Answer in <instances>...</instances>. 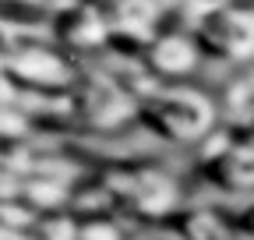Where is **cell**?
<instances>
[{
    "label": "cell",
    "mask_w": 254,
    "mask_h": 240,
    "mask_svg": "<svg viewBox=\"0 0 254 240\" xmlns=\"http://www.w3.org/2000/svg\"><path fill=\"white\" fill-rule=\"evenodd\" d=\"M50 39L71 57H92L113 50V32L103 0H57L46 11Z\"/></svg>",
    "instance_id": "obj_7"
},
{
    "label": "cell",
    "mask_w": 254,
    "mask_h": 240,
    "mask_svg": "<svg viewBox=\"0 0 254 240\" xmlns=\"http://www.w3.org/2000/svg\"><path fill=\"white\" fill-rule=\"evenodd\" d=\"M110 32H113V50H131L145 53V46L163 32L166 25V4L163 0H103Z\"/></svg>",
    "instance_id": "obj_9"
},
{
    "label": "cell",
    "mask_w": 254,
    "mask_h": 240,
    "mask_svg": "<svg viewBox=\"0 0 254 240\" xmlns=\"http://www.w3.org/2000/svg\"><path fill=\"white\" fill-rule=\"evenodd\" d=\"M198 7H226V4H240V0H194Z\"/></svg>",
    "instance_id": "obj_13"
},
{
    "label": "cell",
    "mask_w": 254,
    "mask_h": 240,
    "mask_svg": "<svg viewBox=\"0 0 254 240\" xmlns=\"http://www.w3.org/2000/svg\"><path fill=\"white\" fill-rule=\"evenodd\" d=\"M251 4H254V0H251Z\"/></svg>",
    "instance_id": "obj_15"
},
{
    "label": "cell",
    "mask_w": 254,
    "mask_h": 240,
    "mask_svg": "<svg viewBox=\"0 0 254 240\" xmlns=\"http://www.w3.org/2000/svg\"><path fill=\"white\" fill-rule=\"evenodd\" d=\"M113 180V191L124 212H131L134 219L159 226V223H173L180 212V184L177 177L155 163H138L127 170H106Z\"/></svg>",
    "instance_id": "obj_4"
},
{
    "label": "cell",
    "mask_w": 254,
    "mask_h": 240,
    "mask_svg": "<svg viewBox=\"0 0 254 240\" xmlns=\"http://www.w3.org/2000/svg\"><path fill=\"white\" fill-rule=\"evenodd\" d=\"M198 156V170L222 194H251L254 198V134L251 131H215Z\"/></svg>",
    "instance_id": "obj_6"
},
{
    "label": "cell",
    "mask_w": 254,
    "mask_h": 240,
    "mask_svg": "<svg viewBox=\"0 0 254 240\" xmlns=\"http://www.w3.org/2000/svg\"><path fill=\"white\" fill-rule=\"evenodd\" d=\"M201 46L190 36L187 25L177 28H163L141 53V67L152 81H190L201 67Z\"/></svg>",
    "instance_id": "obj_8"
},
{
    "label": "cell",
    "mask_w": 254,
    "mask_h": 240,
    "mask_svg": "<svg viewBox=\"0 0 254 240\" xmlns=\"http://www.w3.org/2000/svg\"><path fill=\"white\" fill-rule=\"evenodd\" d=\"M138 124L166 145H205L219 131V106L187 81H152L138 92Z\"/></svg>",
    "instance_id": "obj_1"
},
{
    "label": "cell",
    "mask_w": 254,
    "mask_h": 240,
    "mask_svg": "<svg viewBox=\"0 0 254 240\" xmlns=\"http://www.w3.org/2000/svg\"><path fill=\"white\" fill-rule=\"evenodd\" d=\"M251 134H254V127H251Z\"/></svg>",
    "instance_id": "obj_14"
},
{
    "label": "cell",
    "mask_w": 254,
    "mask_h": 240,
    "mask_svg": "<svg viewBox=\"0 0 254 240\" xmlns=\"http://www.w3.org/2000/svg\"><path fill=\"white\" fill-rule=\"evenodd\" d=\"M85 74V64L53 39H25L21 46H7L4 53V78L11 92L21 96H74Z\"/></svg>",
    "instance_id": "obj_2"
},
{
    "label": "cell",
    "mask_w": 254,
    "mask_h": 240,
    "mask_svg": "<svg viewBox=\"0 0 254 240\" xmlns=\"http://www.w3.org/2000/svg\"><path fill=\"white\" fill-rule=\"evenodd\" d=\"M230 110H237V117H233V127H237V131H251V127H254V74L240 81Z\"/></svg>",
    "instance_id": "obj_11"
},
{
    "label": "cell",
    "mask_w": 254,
    "mask_h": 240,
    "mask_svg": "<svg viewBox=\"0 0 254 240\" xmlns=\"http://www.w3.org/2000/svg\"><path fill=\"white\" fill-rule=\"evenodd\" d=\"M184 240H230V223L212 208H190L173 219Z\"/></svg>",
    "instance_id": "obj_10"
},
{
    "label": "cell",
    "mask_w": 254,
    "mask_h": 240,
    "mask_svg": "<svg viewBox=\"0 0 254 240\" xmlns=\"http://www.w3.org/2000/svg\"><path fill=\"white\" fill-rule=\"evenodd\" d=\"M187 28L208 60H222V64L254 60V4L251 0L226 4V7H198L187 18Z\"/></svg>",
    "instance_id": "obj_5"
},
{
    "label": "cell",
    "mask_w": 254,
    "mask_h": 240,
    "mask_svg": "<svg viewBox=\"0 0 254 240\" xmlns=\"http://www.w3.org/2000/svg\"><path fill=\"white\" fill-rule=\"evenodd\" d=\"M138 92L127 81H120L110 71L85 67L78 88H74V117L78 127L92 134H113L138 120Z\"/></svg>",
    "instance_id": "obj_3"
},
{
    "label": "cell",
    "mask_w": 254,
    "mask_h": 240,
    "mask_svg": "<svg viewBox=\"0 0 254 240\" xmlns=\"http://www.w3.org/2000/svg\"><path fill=\"white\" fill-rule=\"evenodd\" d=\"M233 226H237L240 233H247V237L254 240V198H251V201H247V205L240 208V212H237V223H233Z\"/></svg>",
    "instance_id": "obj_12"
}]
</instances>
